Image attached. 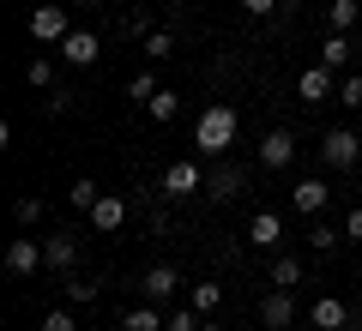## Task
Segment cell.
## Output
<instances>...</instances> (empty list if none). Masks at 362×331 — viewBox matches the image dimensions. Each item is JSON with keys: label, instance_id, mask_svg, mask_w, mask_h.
Returning a JSON list of instances; mask_svg holds the SVG:
<instances>
[{"label": "cell", "instance_id": "obj_37", "mask_svg": "<svg viewBox=\"0 0 362 331\" xmlns=\"http://www.w3.org/2000/svg\"><path fill=\"white\" fill-rule=\"evenodd\" d=\"M163 6H181V0H163Z\"/></svg>", "mask_w": 362, "mask_h": 331}, {"label": "cell", "instance_id": "obj_29", "mask_svg": "<svg viewBox=\"0 0 362 331\" xmlns=\"http://www.w3.org/2000/svg\"><path fill=\"white\" fill-rule=\"evenodd\" d=\"M145 54H151V61H169V54H175V37H169V30H151V37H145Z\"/></svg>", "mask_w": 362, "mask_h": 331}, {"label": "cell", "instance_id": "obj_23", "mask_svg": "<svg viewBox=\"0 0 362 331\" xmlns=\"http://www.w3.org/2000/svg\"><path fill=\"white\" fill-rule=\"evenodd\" d=\"M25 85L30 90H54V61H49V54H37V61L25 66Z\"/></svg>", "mask_w": 362, "mask_h": 331}, {"label": "cell", "instance_id": "obj_5", "mask_svg": "<svg viewBox=\"0 0 362 331\" xmlns=\"http://www.w3.org/2000/svg\"><path fill=\"white\" fill-rule=\"evenodd\" d=\"M42 265H49V259H42V241H30V229L18 235V241H6V271H13V277H37Z\"/></svg>", "mask_w": 362, "mask_h": 331}, {"label": "cell", "instance_id": "obj_19", "mask_svg": "<svg viewBox=\"0 0 362 331\" xmlns=\"http://www.w3.org/2000/svg\"><path fill=\"white\" fill-rule=\"evenodd\" d=\"M187 307L211 319V313H218V307H223V283H211V277H206V283H194V295H187Z\"/></svg>", "mask_w": 362, "mask_h": 331}, {"label": "cell", "instance_id": "obj_6", "mask_svg": "<svg viewBox=\"0 0 362 331\" xmlns=\"http://www.w3.org/2000/svg\"><path fill=\"white\" fill-rule=\"evenodd\" d=\"M259 163H266V169H290V163H296V133L272 127L266 139H259Z\"/></svg>", "mask_w": 362, "mask_h": 331}, {"label": "cell", "instance_id": "obj_26", "mask_svg": "<svg viewBox=\"0 0 362 331\" xmlns=\"http://www.w3.org/2000/svg\"><path fill=\"white\" fill-rule=\"evenodd\" d=\"M66 199H73V211H90V205H97V199H103V187H97V181H73V193H66Z\"/></svg>", "mask_w": 362, "mask_h": 331}, {"label": "cell", "instance_id": "obj_31", "mask_svg": "<svg viewBox=\"0 0 362 331\" xmlns=\"http://www.w3.org/2000/svg\"><path fill=\"white\" fill-rule=\"evenodd\" d=\"M206 325V313H194V307H181V313H169V325L163 331H199Z\"/></svg>", "mask_w": 362, "mask_h": 331}, {"label": "cell", "instance_id": "obj_17", "mask_svg": "<svg viewBox=\"0 0 362 331\" xmlns=\"http://www.w3.org/2000/svg\"><path fill=\"white\" fill-rule=\"evenodd\" d=\"M169 319L157 313V301H145V307H127V313H121V331H163Z\"/></svg>", "mask_w": 362, "mask_h": 331}, {"label": "cell", "instance_id": "obj_36", "mask_svg": "<svg viewBox=\"0 0 362 331\" xmlns=\"http://www.w3.org/2000/svg\"><path fill=\"white\" fill-rule=\"evenodd\" d=\"M199 331H223V325H199Z\"/></svg>", "mask_w": 362, "mask_h": 331}, {"label": "cell", "instance_id": "obj_18", "mask_svg": "<svg viewBox=\"0 0 362 331\" xmlns=\"http://www.w3.org/2000/svg\"><path fill=\"white\" fill-rule=\"evenodd\" d=\"M302 283V259L296 253H272V289H296Z\"/></svg>", "mask_w": 362, "mask_h": 331}, {"label": "cell", "instance_id": "obj_30", "mask_svg": "<svg viewBox=\"0 0 362 331\" xmlns=\"http://www.w3.org/2000/svg\"><path fill=\"white\" fill-rule=\"evenodd\" d=\"M338 102H344V109H362V73L338 78Z\"/></svg>", "mask_w": 362, "mask_h": 331}, {"label": "cell", "instance_id": "obj_9", "mask_svg": "<svg viewBox=\"0 0 362 331\" xmlns=\"http://www.w3.org/2000/svg\"><path fill=\"white\" fill-rule=\"evenodd\" d=\"M247 241L266 247V253H278V241H284V217H278V211H254V217H247Z\"/></svg>", "mask_w": 362, "mask_h": 331}, {"label": "cell", "instance_id": "obj_28", "mask_svg": "<svg viewBox=\"0 0 362 331\" xmlns=\"http://www.w3.org/2000/svg\"><path fill=\"white\" fill-rule=\"evenodd\" d=\"M157 90H163V85H157L151 73H133V78H127V97H133V102H151Z\"/></svg>", "mask_w": 362, "mask_h": 331}, {"label": "cell", "instance_id": "obj_1", "mask_svg": "<svg viewBox=\"0 0 362 331\" xmlns=\"http://www.w3.org/2000/svg\"><path fill=\"white\" fill-rule=\"evenodd\" d=\"M230 145H235V109L230 102H211L206 115L194 121V151L199 157H223Z\"/></svg>", "mask_w": 362, "mask_h": 331}, {"label": "cell", "instance_id": "obj_32", "mask_svg": "<svg viewBox=\"0 0 362 331\" xmlns=\"http://www.w3.org/2000/svg\"><path fill=\"white\" fill-rule=\"evenodd\" d=\"M37 331H78V325H73V313H66V307H54V313H42Z\"/></svg>", "mask_w": 362, "mask_h": 331}, {"label": "cell", "instance_id": "obj_13", "mask_svg": "<svg viewBox=\"0 0 362 331\" xmlns=\"http://www.w3.org/2000/svg\"><path fill=\"white\" fill-rule=\"evenodd\" d=\"M127 211H133V205L121 199V193H103V199L90 205V223H97V229H103V235H115L121 223H127Z\"/></svg>", "mask_w": 362, "mask_h": 331}, {"label": "cell", "instance_id": "obj_27", "mask_svg": "<svg viewBox=\"0 0 362 331\" xmlns=\"http://www.w3.org/2000/svg\"><path fill=\"white\" fill-rule=\"evenodd\" d=\"M308 247H314V253H338V229L314 217V229H308Z\"/></svg>", "mask_w": 362, "mask_h": 331}, {"label": "cell", "instance_id": "obj_21", "mask_svg": "<svg viewBox=\"0 0 362 331\" xmlns=\"http://www.w3.org/2000/svg\"><path fill=\"white\" fill-rule=\"evenodd\" d=\"M97 295H103V277H73V271H66V301L73 307H90Z\"/></svg>", "mask_w": 362, "mask_h": 331}, {"label": "cell", "instance_id": "obj_14", "mask_svg": "<svg viewBox=\"0 0 362 331\" xmlns=\"http://www.w3.org/2000/svg\"><path fill=\"white\" fill-rule=\"evenodd\" d=\"M97 54H103V42L90 37V30H66V42H61V61L66 66H90Z\"/></svg>", "mask_w": 362, "mask_h": 331}, {"label": "cell", "instance_id": "obj_20", "mask_svg": "<svg viewBox=\"0 0 362 331\" xmlns=\"http://www.w3.org/2000/svg\"><path fill=\"white\" fill-rule=\"evenodd\" d=\"M326 25H332V30L362 25V0H326Z\"/></svg>", "mask_w": 362, "mask_h": 331}, {"label": "cell", "instance_id": "obj_38", "mask_svg": "<svg viewBox=\"0 0 362 331\" xmlns=\"http://www.w3.org/2000/svg\"><path fill=\"white\" fill-rule=\"evenodd\" d=\"M85 6H97V0H85Z\"/></svg>", "mask_w": 362, "mask_h": 331}, {"label": "cell", "instance_id": "obj_10", "mask_svg": "<svg viewBox=\"0 0 362 331\" xmlns=\"http://www.w3.org/2000/svg\"><path fill=\"white\" fill-rule=\"evenodd\" d=\"M139 295H145V301H169V295H181V271L175 265H151L139 277Z\"/></svg>", "mask_w": 362, "mask_h": 331}, {"label": "cell", "instance_id": "obj_15", "mask_svg": "<svg viewBox=\"0 0 362 331\" xmlns=\"http://www.w3.org/2000/svg\"><path fill=\"white\" fill-rule=\"evenodd\" d=\"M42 259H49V271H73L78 265V235H49V241H42Z\"/></svg>", "mask_w": 362, "mask_h": 331}, {"label": "cell", "instance_id": "obj_22", "mask_svg": "<svg viewBox=\"0 0 362 331\" xmlns=\"http://www.w3.org/2000/svg\"><path fill=\"white\" fill-rule=\"evenodd\" d=\"M350 54H356V42H350L344 30H332V37H326V49H320V66H332V73H338V66H344Z\"/></svg>", "mask_w": 362, "mask_h": 331}, {"label": "cell", "instance_id": "obj_39", "mask_svg": "<svg viewBox=\"0 0 362 331\" xmlns=\"http://www.w3.org/2000/svg\"><path fill=\"white\" fill-rule=\"evenodd\" d=\"M356 54H362V49H356Z\"/></svg>", "mask_w": 362, "mask_h": 331}, {"label": "cell", "instance_id": "obj_7", "mask_svg": "<svg viewBox=\"0 0 362 331\" xmlns=\"http://www.w3.org/2000/svg\"><path fill=\"white\" fill-rule=\"evenodd\" d=\"M247 193V175L235 163H218V169H206V199H242Z\"/></svg>", "mask_w": 362, "mask_h": 331}, {"label": "cell", "instance_id": "obj_8", "mask_svg": "<svg viewBox=\"0 0 362 331\" xmlns=\"http://www.w3.org/2000/svg\"><path fill=\"white\" fill-rule=\"evenodd\" d=\"M308 319H314V331H344V325H356V313H350L338 295H320V301L308 307Z\"/></svg>", "mask_w": 362, "mask_h": 331}, {"label": "cell", "instance_id": "obj_34", "mask_svg": "<svg viewBox=\"0 0 362 331\" xmlns=\"http://www.w3.org/2000/svg\"><path fill=\"white\" fill-rule=\"evenodd\" d=\"M242 13H254V18H266V13H278V0H242Z\"/></svg>", "mask_w": 362, "mask_h": 331}, {"label": "cell", "instance_id": "obj_11", "mask_svg": "<svg viewBox=\"0 0 362 331\" xmlns=\"http://www.w3.org/2000/svg\"><path fill=\"white\" fill-rule=\"evenodd\" d=\"M259 319H266L272 331H290V325H296V295H290V289H272L266 301H259Z\"/></svg>", "mask_w": 362, "mask_h": 331}, {"label": "cell", "instance_id": "obj_25", "mask_svg": "<svg viewBox=\"0 0 362 331\" xmlns=\"http://www.w3.org/2000/svg\"><path fill=\"white\" fill-rule=\"evenodd\" d=\"M145 109H151V121H175V115H181V90H157Z\"/></svg>", "mask_w": 362, "mask_h": 331}, {"label": "cell", "instance_id": "obj_24", "mask_svg": "<svg viewBox=\"0 0 362 331\" xmlns=\"http://www.w3.org/2000/svg\"><path fill=\"white\" fill-rule=\"evenodd\" d=\"M13 217H18V229H37V223H42V199H37V193H18Z\"/></svg>", "mask_w": 362, "mask_h": 331}, {"label": "cell", "instance_id": "obj_33", "mask_svg": "<svg viewBox=\"0 0 362 331\" xmlns=\"http://www.w3.org/2000/svg\"><path fill=\"white\" fill-rule=\"evenodd\" d=\"M344 241H362V205H350V217H344Z\"/></svg>", "mask_w": 362, "mask_h": 331}, {"label": "cell", "instance_id": "obj_16", "mask_svg": "<svg viewBox=\"0 0 362 331\" xmlns=\"http://www.w3.org/2000/svg\"><path fill=\"white\" fill-rule=\"evenodd\" d=\"M326 199H332V193H326V181H296V187H290V205H296L302 217H320Z\"/></svg>", "mask_w": 362, "mask_h": 331}, {"label": "cell", "instance_id": "obj_35", "mask_svg": "<svg viewBox=\"0 0 362 331\" xmlns=\"http://www.w3.org/2000/svg\"><path fill=\"white\" fill-rule=\"evenodd\" d=\"M290 6H296V0H278V13H290Z\"/></svg>", "mask_w": 362, "mask_h": 331}, {"label": "cell", "instance_id": "obj_3", "mask_svg": "<svg viewBox=\"0 0 362 331\" xmlns=\"http://www.w3.org/2000/svg\"><path fill=\"white\" fill-rule=\"evenodd\" d=\"M320 157H326V169H356V157H362V139L350 127H326V139H320Z\"/></svg>", "mask_w": 362, "mask_h": 331}, {"label": "cell", "instance_id": "obj_2", "mask_svg": "<svg viewBox=\"0 0 362 331\" xmlns=\"http://www.w3.org/2000/svg\"><path fill=\"white\" fill-rule=\"evenodd\" d=\"M66 6H37V13H30V42H37V49H61L66 42Z\"/></svg>", "mask_w": 362, "mask_h": 331}, {"label": "cell", "instance_id": "obj_12", "mask_svg": "<svg viewBox=\"0 0 362 331\" xmlns=\"http://www.w3.org/2000/svg\"><path fill=\"white\" fill-rule=\"evenodd\" d=\"M296 97H302V102H326V97H338V78H332V66H308V73L296 78Z\"/></svg>", "mask_w": 362, "mask_h": 331}, {"label": "cell", "instance_id": "obj_4", "mask_svg": "<svg viewBox=\"0 0 362 331\" xmlns=\"http://www.w3.org/2000/svg\"><path fill=\"white\" fill-rule=\"evenodd\" d=\"M187 193H206V169L181 157V163H169V169H163V199H175V205H181Z\"/></svg>", "mask_w": 362, "mask_h": 331}]
</instances>
